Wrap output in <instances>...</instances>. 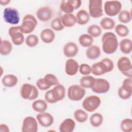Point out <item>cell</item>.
<instances>
[{"mask_svg":"<svg viewBox=\"0 0 132 132\" xmlns=\"http://www.w3.org/2000/svg\"><path fill=\"white\" fill-rule=\"evenodd\" d=\"M103 52L107 54L115 53L119 46V42L116 35L112 32H105L101 39Z\"/></svg>","mask_w":132,"mask_h":132,"instance_id":"cell-1","label":"cell"},{"mask_svg":"<svg viewBox=\"0 0 132 132\" xmlns=\"http://www.w3.org/2000/svg\"><path fill=\"white\" fill-rule=\"evenodd\" d=\"M20 93L21 96L24 100L30 101L36 99L39 95V91L37 86L25 83L21 87Z\"/></svg>","mask_w":132,"mask_h":132,"instance_id":"cell-2","label":"cell"},{"mask_svg":"<svg viewBox=\"0 0 132 132\" xmlns=\"http://www.w3.org/2000/svg\"><path fill=\"white\" fill-rule=\"evenodd\" d=\"M37 25L36 17L31 14H27L24 16L20 27L24 34H30L35 30Z\"/></svg>","mask_w":132,"mask_h":132,"instance_id":"cell-3","label":"cell"},{"mask_svg":"<svg viewBox=\"0 0 132 132\" xmlns=\"http://www.w3.org/2000/svg\"><path fill=\"white\" fill-rule=\"evenodd\" d=\"M101 100L99 96L91 95L86 97L83 101L82 106L87 111L92 112L95 111L101 105Z\"/></svg>","mask_w":132,"mask_h":132,"instance_id":"cell-4","label":"cell"},{"mask_svg":"<svg viewBox=\"0 0 132 132\" xmlns=\"http://www.w3.org/2000/svg\"><path fill=\"white\" fill-rule=\"evenodd\" d=\"M117 67L123 75L127 77H132V64L128 57H120L117 61Z\"/></svg>","mask_w":132,"mask_h":132,"instance_id":"cell-5","label":"cell"},{"mask_svg":"<svg viewBox=\"0 0 132 132\" xmlns=\"http://www.w3.org/2000/svg\"><path fill=\"white\" fill-rule=\"evenodd\" d=\"M86 94V90L80 85L74 84L70 86L67 91L69 98L73 101H80Z\"/></svg>","mask_w":132,"mask_h":132,"instance_id":"cell-6","label":"cell"},{"mask_svg":"<svg viewBox=\"0 0 132 132\" xmlns=\"http://www.w3.org/2000/svg\"><path fill=\"white\" fill-rule=\"evenodd\" d=\"M122 3L119 1H107L104 5V10L109 16L118 15L122 10Z\"/></svg>","mask_w":132,"mask_h":132,"instance_id":"cell-7","label":"cell"},{"mask_svg":"<svg viewBox=\"0 0 132 132\" xmlns=\"http://www.w3.org/2000/svg\"><path fill=\"white\" fill-rule=\"evenodd\" d=\"M3 19L7 23L12 25H16L20 21L19 11L13 7H6L3 11Z\"/></svg>","mask_w":132,"mask_h":132,"instance_id":"cell-8","label":"cell"},{"mask_svg":"<svg viewBox=\"0 0 132 132\" xmlns=\"http://www.w3.org/2000/svg\"><path fill=\"white\" fill-rule=\"evenodd\" d=\"M89 14L92 18L97 19L103 14V1L101 0H89L88 4Z\"/></svg>","mask_w":132,"mask_h":132,"instance_id":"cell-9","label":"cell"},{"mask_svg":"<svg viewBox=\"0 0 132 132\" xmlns=\"http://www.w3.org/2000/svg\"><path fill=\"white\" fill-rule=\"evenodd\" d=\"M8 34L13 44L21 45L25 41L23 32L22 31L20 26L10 27L8 29Z\"/></svg>","mask_w":132,"mask_h":132,"instance_id":"cell-10","label":"cell"},{"mask_svg":"<svg viewBox=\"0 0 132 132\" xmlns=\"http://www.w3.org/2000/svg\"><path fill=\"white\" fill-rule=\"evenodd\" d=\"M109 82L104 78H95V82L92 87V91L96 93L103 94L108 92L110 89Z\"/></svg>","mask_w":132,"mask_h":132,"instance_id":"cell-11","label":"cell"},{"mask_svg":"<svg viewBox=\"0 0 132 132\" xmlns=\"http://www.w3.org/2000/svg\"><path fill=\"white\" fill-rule=\"evenodd\" d=\"M38 130V122L35 118L28 116L23 121L21 130L22 132H37Z\"/></svg>","mask_w":132,"mask_h":132,"instance_id":"cell-12","label":"cell"},{"mask_svg":"<svg viewBox=\"0 0 132 132\" xmlns=\"http://www.w3.org/2000/svg\"><path fill=\"white\" fill-rule=\"evenodd\" d=\"M36 119L38 123L44 127L51 126L54 122L53 116L46 112L39 113L36 116Z\"/></svg>","mask_w":132,"mask_h":132,"instance_id":"cell-13","label":"cell"},{"mask_svg":"<svg viewBox=\"0 0 132 132\" xmlns=\"http://www.w3.org/2000/svg\"><path fill=\"white\" fill-rule=\"evenodd\" d=\"M36 16L38 19L43 22H47L52 17V10L48 6H43L39 8L36 11Z\"/></svg>","mask_w":132,"mask_h":132,"instance_id":"cell-14","label":"cell"},{"mask_svg":"<svg viewBox=\"0 0 132 132\" xmlns=\"http://www.w3.org/2000/svg\"><path fill=\"white\" fill-rule=\"evenodd\" d=\"M79 65L73 58L68 59L65 63V72L67 75L72 76L75 75L79 71Z\"/></svg>","mask_w":132,"mask_h":132,"instance_id":"cell-15","label":"cell"},{"mask_svg":"<svg viewBox=\"0 0 132 132\" xmlns=\"http://www.w3.org/2000/svg\"><path fill=\"white\" fill-rule=\"evenodd\" d=\"M79 48L77 44L74 42H68L66 43L63 47L64 55L68 58L75 57L78 53Z\"/></svg>","mask_w":132,"mask_h":132,"instance_id":"cell-16","label":"cell"},{"mask_svg":"<svg viewBox=\"0 0 132 132\" xmlns=\"http://www.w3.org/2000/svg\"><path fill=\"white\" fill-rule=\"evenodd\" d=\"M55 36L54 30L48 28L43 29L40 34V37L42 42L46 44L52 43L55 40Z\"/></svg>","mask_w":132,"mask_h":132,"instance_id":"cell-17","label":"cell"},{"mask_svg":"<svg viewBox=\"0 0 132 132\" xmlns=\"http://www.w3.org/2000/svg\"><path fill=\"white\" fill-rule=\"evenodd\" d=\"M91 70L92 73L95 76H101L109 73L107 67L102 60L93 63L91 66Z\"/></svg>","mask_w":132,"mask_h":132,"instance_id":"cell-18","label":"cell"},{"mask_svg":"<svg viewBox=\"0 0 132 132\" xmlns=\"http://www.w3.org/2000/svg\"><path fill=\"white\" fill-rule=\"evenodd\" d=\"M76 124L71 118L64 119L60 124L59 129L60 132H72L75 128Z\"/></svg>","mask_w":132,"mask_h":132,"instance_id":"cell-19","label":"cell"},{"mask_svg":"<svg viewBox=\"0 0 132 132\" xmlns=\"http://www.w3.org/2000/svg\"><path fill=\"white\" fill-rule=\"evenodd\" d=\"M53 95L56 102L62 101L65 95V89L63 85L58 84L52 89Z\"/></svg>","mask_w":132,"mask_h":132,"instance_id":"cell-20","label":"cell"},{"mask_svg":"<svg viewBox=\"0 0 132 132\" xmlns=\"http://www.w3.org/2000/svg\"><path fill=\"white\" fill-rule=\"evenodd\" d=\"M101 54L100 47L97 45H92L88 47L86 51L87 57L90 60H95L98 58Z\"/></svg>","mask_w":132,"mask_h":132,"instance_id":"cell-21","label":"cell"},{"mask_svg":"<svg viewBox=\"0 0 132 132\" xmlns=\"http://www.w3.org/2000/svg\"><path fill=\"white\" fill-rule=\"evenodd\" d=\"M60 18L64 27H72L77 23L76 16L73 13H64Z\"/></svg>","mask_w":132,"mask_h":132,"instance_id":"cell-22","label":"cell"},{"mask_svg":"<svg viewBox=\"0 0 132 132\" xmlns=\"http://www.w3.org/2000/svg\"><path fill=\"white\" fill-rule=\"evenodd\" d=\"M75 16L77 23L80 25H84L87 24L90 18L89 13L85 9L79 10L76 13Z\"/></svg>","mask_w":132,"mask_h":132,"instance_id":"cell-23","label":"cell"},{"mask_svg":"<svg viewBox=\"0 0 132 132\" xmlns=\"http://www.w3.org/2000/svg\"><path fill=\"white\" fill-rule=\"evenodd\" d=\"M18 82V78L13 74H7L3 76L2 79L3 85L7 88H12L14 87Z\"/></svg>","mask_w":132,"mask_h":132,"instance_id":"cell-24","label":"cell"},{"mask_svg":"<svg viewBox=\"0 0 132 132\" xmlns=\"http://www.w3.org/2000/svg\"><path fill=\"white\" fill-rule=\"evenodd\" d=\"M31 107L35 111L38 113H41L45 112L47 110L48 105L45 100L39 99L33 102Z\"/></svg>","mask_w":132,"mask_h":132,"instance_id":"cell-25","label":"cell"},{"mask_svg":"<svg viewBox=\"0 0 132 132\" xmlns=\"http://www.w3.org/2000/svg\"><path fill=\"white\" fill-rule=\"evenodd\" d=\"M120 50L122 53L125 54H129L132 50L131 40L128 38H125L121 40L119 43Z\"/></svg>","mask_w":132,"mask_h":132,"instance_id":"cell-26","label":"cell"},{"mask_svg":"<svg viewBox=\"0 0 132 132\" xmlns=\"http://www.w3.org/2000/svg\"><path fill=\"white\" fill-rule=\"evenodd\" d=\"M100 27L104 30H110L115 27L116 23L114 20L110 17H104L102 18L100 22Z\"/></svg>","mask_w":132,"mask_h":132,"instance_id":"cell-27","label":"cell"},{"mask_svg":"<svg viewBox=\"0 0 132 132\" xmlns=\"http://www.w3.org/2000/svg\"><path fill=\"white\" fill-rule=\"evenodd\" d=\"M95 80V78L91 75H85L81 77L79 82L80 85L85 89L92 88Z\"/></svg>","mask_w":132,"mask_h":132,"instance_id":"cell-28","label":"cell"},{"mask_svg":"<svg viewBox=\"0 0 132 132\" xmlns=\"http://www.w3.org/2000/svg\"><path fill=\"white\" fill-rule=\"evenodd\" d=\"M12 50V45L11 42L7 40H1L0 53L3 56H7L11 53Z\"/></svg>","mask_w":132,"mask_h":132,"instance_id":"cell-29","label":"cell"},{"mask_svg":"<svg viewBox=\"0 0 132 132\" xmlns=\"http://www.w3.org/2000/svg\"><path fill=\"white\" fill-rule=\"evenodd\" d=\"M78 41L81 46L88 47L93 44L94 38L88 34H84L79 37Z\"/></svg>","mask_w":132,"mask_h":132,"instance_id":"cell-30","label":"cell"},{"mask_svg":"<svg viewBox=\"0 0 132 132\" xmlns=\"http://www.w3.org/2000/svg\"><path fill=\"white\" fill-rule=\"evenodd\" d=\"M104 118L103 115L100 113H94L90 117V123L94 127L100 126L103 122Z\"/></svg>","mask_w":132,"mask_h":132,"instance_id":"cell-31","label":"cell"},{"mask_svg":"<svg viewBox=\"0 0 132 132\" xmlns=\"http://www.w3.org/2000/svg\"><path fill=\"white\" fill-rule=\"evenodd\" d=\"M74 117L77 122L79 123H84L87 121L88 114L85 110L78 109L74 111Z\"/></svg>","mask_w":132,"mask_h":132,"instance_id":"cell-32","label":"cell"},{"mask_svg":"<svg viewBox=\"0 0 132 132\" xmlns=\"http://www.w3.org/2000/svg\"><path fill=\"white\" fill-rule=\"evenodd\" d=\"M102 32V29L97 24H92L89 26L87 29V33L91 37L97 38L101 36Z\"/></svg>","mask_w":132,"mask_h":132,"instance_id":"cell-33","label":"cell"},{"mask_svg":"<svg viewBox=\"0 0 132 132\" xmlns=\"http://www.w3.org/2000/svg\"><path fill=\"white\" fill-rule=\"evenodd\" d=\"M45 83L49 87L55 86L59 84V80L57 77L53 74H46L43 77Z\"/></svg>","mask_w":132,"mask_h":132,"instance_id":"cell-34","label":"cell"},{"mask_svg":"<svg viewBox=\"0 0 132 132\" xmlns=\"http://www.w3.org/2000/svg\"><path fill=\"white\" fill-rule=\"evenodd\" d=\"M116 33L120 37H125L129 35L128 27L123 24H119L115 27Z\"/></svg>","mask_w":132,"mask_h":132,"instance_id":"cell-35","label":"cell"},{"mask_svg":"<svg viewBox=\"0 0 132 132\" xmlns=\"http://www.w3.org/2000/svg\"><path fill=\"white\" fill-rule=\"evenodd\" d=\"M60 9L64 13H72L74 9L70 0H63L61 1L60 4Z\"/></svg>","mask_w":132,"mask_h":132,"instance_id":"cell-36","label":"cell"},{"mask_svg":"<svg viewBox=\"0 0 132 132\" xmlns=\"http://www.w3.org/2000/svg\"><path fill=\"white\" fill-rule=\"evenodd\" d=\"M118 20L123 24L130 22L131 20L130 12L127 10H121L118 14Z\"/></svg>","mask_w":132,"mask_h":132,"instance_id":"cell-37","label":"cell"},{"mask_svg":"<svg viewBox=\"0 0 132 132\" xmlns=\"http://www.w3.org/2000/svg\"><path fill=\"white\" fill-rule=\"evenodd\" d=\"M39 40L38 36L35 34H29L25 39L26 45L30 47H35L39 43Z\"/></svg>","mask_w":132,"mask_h":132,"instance_id":"cell-38","label":"cell"},{"mask_svg":"<svg viewBox=\"0 0 132 132\" xmlns=\"http://www.w3.org/2000/svg\"><path fill=\"white\" fill-rule=\"evenodd\" d=\"M121 129L124 132L132 131V120L130 118H125L122 120L120 123Z\"/></svg>","mask_w":132,"mask_h":132,"instance_id":"cell-39","label":"cell"},{"mask_svg":"<svg viewBox=\"0 0 132 132\" xmlns=\"http://www.w3.org/2000/svg\"><path fill=\"white\" fill-rule=\"evenodd\" d=\"M51 27L53 30L60 31L64 29V27L63 25L60 18H55L51 23Z\"/></svg>","mask_w":132,"mask_h":132,"instance_id":"cell-40","label":"cell"},{"mask_svg":"<svg viewBox=\"0 0 132 132\" xmlns=\"http://www.w3.org/2000/svg\"><path fill=\"white\" fill-rule=\"evenodd\" d=\"M79 72L83 75H88L92 73L91 67L87 63H81L79 67Z\"/></svg>","mask_w":132,"mask_h":132,"instance_id":"cell-41","label":"cell"},{"mask_svg":"<svg viewBox=\"0 0 132 132\" xmlns=\"http://www.w3.org/2000/svg\"><path fill=\"white\" fill-rule=\"evenodd\" d=\"M118 94L120 98H121L122 100H126L131 97L132 93L126 91L121 86L118 89Z\"/></svg>","mask_w":132,"mask_h":132,"instance_id":"cell-42","label":"cell"},{"mask_svg":"<svg viewBox=\"0 0 132 132\" xmlns=\"http://www.w3.org/2000/svg\"><path fill=\"white\" fill-rule=\"evenodd\" d=\"M132 77H127L123 80L121 87L126 91L132 93Z\"/></svg>","mask_w":132,"mask_h":132,"instance_id":"cell-43","label":"cell"},{"mask_svg":"<svg viewBox=\"0 0 132 132\" xmlns=\"http://www.w3.org/2000/svg\"><path fill=\"white\" fill-rule=\"evenodd\" d=\"M44 99L45 101L50 104H54L57 103L53 95L52 89L47 90L44 94Z\"/></svg>","mask_w":132,"mask_h":132,"instance_id":"cell-44","label":"cell"},{"mask_svg":"<svg viewBox=\"0 0 132 132\" xmlns=\"http://www.w3.org/2000/svg\"><path fill=\"white\" fill-rule=\"evenodd\" d=\"M36 86L39 89L42 91L47 90L50 88L48 86H47L46 84L45 83L43 77L40 78L39 79H38V80L36 82Z\"/></svg>","mask_w":132,"mask_h":132,"instance_id":"cell-45","label":"cell"},{"mask_svg":"<svg viewBox=\"0 0 132 132\" xmlns=\"http://www.w3.org/2000/svg\"><path fill=\"white\" fill-rule=\"evenodd\" d=\"M103 62L105 63L106 66L107 67L108 72H111L114 69V63L113 61L109 58H104L102 59Z\"/></svg>","mask_w":132,"mask_h":132,"instance_id":"cell-46","label":"cell"},{"mask_svg":"<svg viewBox=\"0 0 132 132\" xmlns=\"http://www.w3.org/2000/svg\"><path fill=\"white\" fill-rule=\"evenodd\" d=\"M70 2L72 4L74 10L78 9L81 5L82 1L81 0H70Z\"/></svg>","mask_w":132,"mask_h":132,"instance_id":"cell-47","label":"cell"},{"mask_svg":"<svg viewBox=\"0 0 132 132\" xmlns=\"http://www.w3.org/2000/svg\"><path fill=\"white\" fill-rule=\"evenodd\" d=\"M0 131L1 132H9L10 129L9 126L5 124H1L0 125Z\"/></svg>","mask_w":132,"mask_h":132,"instance_id":"cell-48","label":"cell"},{"mask_svg":"<svg viewBox=\"0 0 132 132\" xmlns=\"http://www.w3.org/2000/svg\"><path fill=\"white\" fill-rule=\"evenodd\" d=\"M10 2V0H1L0 1V4L2 6H6L9 4Z\"/></svg>","mask_w":132,"mask_h":132,"instance_id":"cell-49","label":"cell"}]
</instances>
